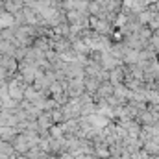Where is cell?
I'll list each match as a JSON object with an SVG mask.
<instances>
[{"mask_svg": "<svg viewBox=\"0 0 159 159\" xmlns=\"http://www.w3.org/2000/svg\"><path fill=\"white\" fill-rule=\"evenodd\" d=\"M13 159H28V157H26V156H24V157H13Z\"/></svg>", "mask_w": 159, "mask_h": 159, "instance_id": "1", "label": "cell"}]
</instances>
